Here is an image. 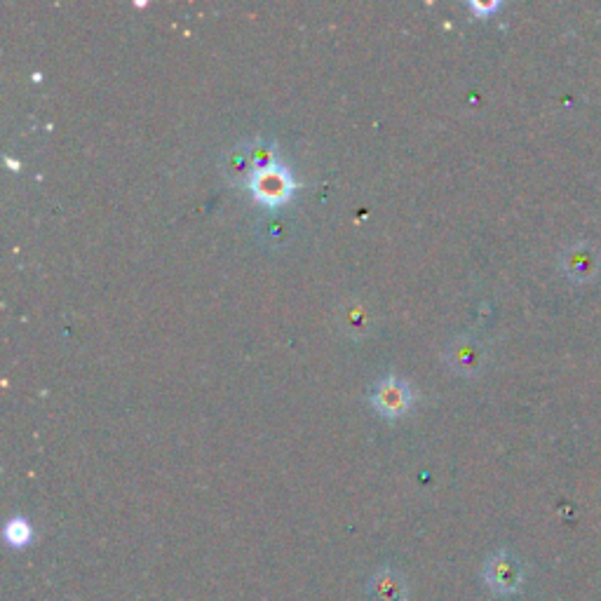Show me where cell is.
<instances>
[{"label": "cell", "mask_w": 601, "mask_h": 601, "mask_svg": "<svg viewBox=\"0 0 601 601\" xmlns=\"http://www.w3.org/2000/svg\"><path fill=\"white\" fill-rule=\"evenodd\" d=\"M339 322L341 327L346 329V334L350 336H364L371 329V324H374V320H371V313L369 308L364 306L362 301H348L346 306L341 308L339 313Z\"/></svg>", "instance_id": "cell-7"}, {"label": "cell", "mask_w": 601, "mask_h": 601, "mask_svg": "<svg viewBox=\"0 0 601 601\" xmlns=\"http://www.w3.org/2000/svg\"><path fill=\"white\" fill-rule=\"evenodd\" d=\"M5 538H8L10 545H15V548H22L31 540V526L24 522L22 517H15L12 522L5 526Z\"/></svg>", "instance_id": "cell-9"}, {"label": "cell", "mask_w": 601, "mask_h": 601, "mask_svg": "<svg viewBox=\"0 0 601 601\" xmlns=\"http://www.w3.org/2000/svg\"><path fill=\"white\" fill-rule=\"evenodd\" d=\"M501 5L498 3H470V10L477 12V15H491V12H496Z\"/></svg>", "instance_id": "cell-10"}, {"label": "cell", "mask_w": 601, "mask_h": 601, "mask_svg": "<svg viewBox=\"0 0 601 601\" xmlns=\"http://www.w3.org/2000/svg\"><path fill=\"white\" fill-rule=\"evenodd\" d=\"M245 148L249 165H252L254 172L259 170H270V167L280 165L278 162V144L268 137H254L249 139L247 144H242Z\"/></svg>", "instance_id": "cell-6"}, {"label": "cell", "mask_w": 601, "mask_h": 601, "mask_svg": "<svg viewBox=\"0 0 601 601\" xmlns=\"http://www.w3.org/2000/svg\"><path fill=\"white\" fill-rule=\"evenodd\" d=\"M559 266L573 285H590L601 273V254L592 242H576L564 249Z\"/></svg>", "instance_id": "cell-3"}, {"label": "cell", "mask_w": 601, "mask_h": 601, "mask_svg": "<svg viewBox=\"0 0 601 601\" xmlns=\"http://www.w3.org/2000/svg\"><path fill=\"white\" fill-rule=\"evenodd\" d=\"M444 360L456 374L461 376H475L484 364V346L482 341L475 336H458L449 343Z\"/></svg>", "instance_id": "cell-5"}, {"label": "cell", "mask_w": 601, "mask_h": 601, "mask_svg": "<svg viewBox=\"0 0 601 601\" xmlns=\"http://www.w3.org/2000/svg\"><path fill=\"white\" fill-rule=\"evenodd\" d=\"M486 583L498 594H515L524 583L522 564L510 552H498L486 564Z\"/></svg>", "instance_id": "cell-4"}, {"label": "cell", "mask_w": 601, "mask_h": 601, "mask_svg": "<svg viewBox=\"0 0 601 601\" xmlns=\"http://www.w3.org/2000/svg\"><path fill=\"white\" fill-rule=\"evenodd\" d=\"M247 186L254 198L266 207L285 205L296 191V181L292 177V172L282 165L270 167V170L254 172L252 179L247 181Z\"/></svg>", "instance_id": "cell-1"}, {"label": "cell", "mask_w": 601, "mask_h": 601, "mask_svg": "<svg viewBox=\"0 0 601 601\" xmlns=\"http://www.w3.org/2000/svg\"><path fill=\"white\" fill-rule=\"evenodd\" d=\"M371 404L383 418H400L414 404V390L400 376H383L371 390Z\"/></svg>", "instance_id": "cell-2"}, {"label": "cell", "mask_w": 601, "mask_h": 601, "mask_svg": "<svg viewBox=\"0 0 601 601\" xmlns=\"http://www.w3.org/2000/svg\"><path fill=\"white\" fill-rule=\"evenodd\" d=\"M224 172L231 181H249V179H252L254 170H252V165H249L245 148L238 146L226 155V158H224Z\"/></svg>", "instance_id": "cell-8"}]
</instances>
